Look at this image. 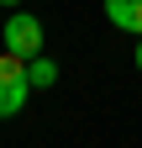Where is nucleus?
<instances>
[{"instance_id": "nucleus-1", "label": "nucleus", "mask_w": 142, "mask_h": 148, "mask_svg": "<svg viewBox=\"0 0 142 148\" xmlns=\"http://www.w3.org/2000/svg\"><path fill=\"white\" fill-rule=\"evenodd\" d=\"M32 95V79H26V58L21 53H0V116H16Z\"/></svg>"}, {"instance_id": "nucleus-2", "label": "nucleus", "mask_w": 142, "mask_h": 148, "mask_svg": "<svg viewBox=\"0 0 142 148\" xmlns=\"http://www.w3.org/2000/svg\"><path fill=\"white\" fill-rule=\"evenodd\" d=\"M0 42H5L11 53H21V58H37V53H42V21H37V16H26V11H11Z\"/></svg>"}, {"instance_id": "nucleus-3", "label": "nucleus", "mask_w": 142, "mask_h": 148, "mask_svg": "<svg viewBox=\"0 0 142 148\" xmlns=\"http://www.w3.org/2000/svg\"><path fill=\"white\" fill-rule=\"evenodd\" d=\"M105 16H111V27L142 37V0H105Z\"/></svg>"}, {"instance_id": "nucleus-4", "label": "nucleus", "mask_w": 142, "mask_h": 148, "mask_svg": "<svg viewBox=\"0 0 142 148\" xmlns=\"http://www.w3.org/2000/svg\"><path fill=\"white\" fill-rule=\"evenodd\" d=\"M26 79H32V90H47L53 79H58V64L37 53V58H26Z\"/></svg>"}, {"instance_id": "nucleus-5", "label": "nucleus", "mask_w": 142, "mask_h": 148, "mask_svg": "<svg viewBox=\"0 0 142 148\" xmlns=\"http://www.w3.org/2000/svg\"><path fill=\"white\" fill-rule=\"evenodd\" d=\"M137 69H142V42H137Z\"/></svg>"}, {"instance_id": "nucleus-6", "label": "nucleus", "mask_w": 142, "mask_h": 148, "mask_svg": "<svg viewBox=\"0 0 142 148\" xmlns=\"http://www.w3.org/2000/svg\"><path fill=\"white\" fill-rule=\"evenodd\" d=\"M0 5H21V0H0Z\"/></svg>"}]
</instances>
